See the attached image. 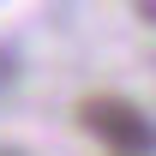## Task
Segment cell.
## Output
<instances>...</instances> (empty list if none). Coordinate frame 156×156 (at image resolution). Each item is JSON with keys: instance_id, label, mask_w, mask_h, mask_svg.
I'll use <instances>...</instances> for the list:
<instances>
[{"instance_id": "cell-1", "label": "cell", "mask_w": 156, "mask_h": 156, "mask_svg": "<svg viewBox=\"0 0 156 156\" xmlns=\"http://www.w3.org/2000/svg\"><path fill=\"white\" fill-rule=\"evenodd\" d=\"M78 120L108 156H156V120L126 96H90L78 108Z\"/></svg>"}, {"instance_id": "cell-2", "label": "cell", "mask_w": 156, "mask_h": 156, "mask_svg": "<svg viewBox=\"0 0 156 156\" xmlns=\"http://www.w3.org/2000/svg\"><path fill=\"white\" fill-rule=\"evenodd\" d=\"M0 156H18V150H0Z\"/></svg>"}]
</instances>
